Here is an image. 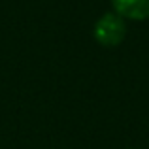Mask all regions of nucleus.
<instances>
[{"instance_id": "obj_1", "label": "nucleus", "mask_w": 149, "mask_h": 149, "mask_svg": "<svg viewBox=\"0 0 149 149\" xmlns=\"http://www.w3.org/2000/svg\"><path fill=\"white\" fill-rule=\"evenodd\" d=\"M127 21L121 15H117L115 11H106L95 21L93 26V38L95 42L102 47H117L125 42L127 38Z\"/></svg>"}, {"instance_id": "obj_2", "label": "nucleus", "mask_w": 149, "mask_h": 149, "mask_svg": "<svg viewBox=\"0 0 149 149\" xmlns=\"http://www.w3.org/2000/svg\"><path fill=\"white\" fill-rule=\"evenodd\" d=\"M111 11L127 23H143L149 19V0H109Z\"/></svg>"}]
</instances>
